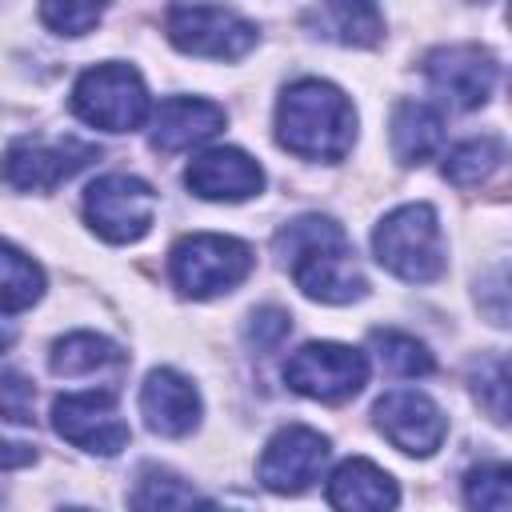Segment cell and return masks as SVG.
Masks as SVG:
<instances>
[{"mask_svg": "<svg viewBox=\"0 0 512 512\" xmlns=\"http://www.w3.org/2000/svg\"><path fill=\"white\" fill-rule=\"evenodd\" d=\"M44 292V272L32 256L0 240V312H24L40 300Z\"/></svg>", "mask_w": 512, "mask_h": 512, "instance_id": "44dd1931", "label": "cell"}, {"mask_svg": "<svg viewBox=\"0 0 512 512\" xmlns=\"http://www.w3.org/2000/svg\"><path fill=\"white\" fill-rule=\"evenodd\" d=\"M372 252L392 276L408 284L436 280L444 272V236L436 212L428 204H404L388 212L372 232Z\"/></svg>", "mask_w": 512, "mask_h": 512, "instance_id": "3957f363", "label": "cell"}, {"mask_svg": "<svg viewBox=\"0 0 512 512\" xmlns=\"http://www.w3.org/2000/svg\"><path fill=\"white\" fill-rule=\"evenodd\" d=\"M288 328H292L288 312H280V308H260V312H252L248 340H252L256 348H276V344L288 336Z\"/></svg>", "mask_w": 512, "mask_h": 512, "instance_id": "f1b7e54d", "label": "cell"}, {"mask_svg": "<svg viewBox=\"0 0 512 512\" xmlns=\"http://www.w3.org/2000/svg\"><path fill=\"white\" fill-rule=\"evenodd\" d=\"M84 216L96 228V236H104L112 244H132L156 220V192L140 176L112 172V176H100L88 184Z\"/></svg>", "mask_w": 512, "mask_h": 512, "instance_id": "ba28073f", "label": "cell"}, {"mask_svg": "<svg viewBox=\"0 0 512 512\" xmlns=\"http://www.w3.org/2000/svg\"><path fill=\"white\" fill-rule=\"evenodd\" d=\"M220 128H224L220 104L172 96V100H160V108L152 112V148L156 152H188V148L212 140Z\"/></svg>", "mask_w": 512, "mask_h": 512, "instance_id": "2e32d148", "label": "cell"}, {"mask_svg": "<svg viewBox=\"0 0 512 512\" xmlns=\"http://www.w3.org/2000/svg\"><path fill=\"white\" fill-rule=\"evenodd\" d=\"M276 252L296 288L320 304H352L368 292L344 228L328 216H300L276 232Z\"/></svg>", "mask_w": 512, "mask_h": 512, "instance_id": "6da1fadb", "label": "cell"}, {"mask_svg": "<svg viewBox=\"0 0 512 512\" xmlns=\"http://www.w3.org/2000/svg\"><path fill=\"white\" fill-rule=\"evenodd\" d=\"M32 404H36V388L20 372H4L0 376V424L28 428L32 424Z\"/></svg>", "mask_w": 512, "mask_h": 512, "instance_id": "4316f807", "label": "cell"}, {"mask_svg": "<svg viewBox=\"0 0 512 512\" xmlns=\"http://www.w3.org/2000/svg\"><path fill=\"white\" fill-rule=\"evenodd\" d=\"M172 284L192 296V300H208L220 292H232L248 272H252V248L236 236H220V232H196L184 236L172 248Z\"/></svg>", "mask_w": 512, "mask_h": 512, "instance_id": "277c9868", "label": "cell"}, {"mask_svg": "<svg viewBox=\"0 0 512 512\" xmlns=\"http://www.w3.org/2000/svg\"><path fill=\"white\" fill-rule=\"evenodd\" d=\"M52 424L56 432L84 448V452H96V456H116L124 444H128V424L120 420L116 412V396L108 388L100 392H68V396H56L52 404Z\"/></svg>", "mask_w": 512, "mask_h": 512, "instance_id": "9c48e42d", "label": "cell"}, {"mask_svg": "<svg viewBox=\"0 0 512 512\" xmlns=\"http://www.w3.org/2000/svg\"><path fill=\"white\" fill-rule=\"evenodd\" d=\"M168 40L188 52V56H204V60H240L252 44H256V28L224 8V4H208V0H180L168 12Z\"/></svg>", "mask_w": 512, "mask_h": 512, "instance_id": "8992f818", "label": "cell"}, {"mask_svg": "<svg viewBox=\"0 0 512 512\" xmlns=\"http://www.w3.org/2000/svg\"><path fill=\"white\" fill-rule=\"evenodd\" d=\"M284 380L292 392L308 400L340 404V400H352L368 384V356L352 344H332V340L304 344L300 352L288 356Z\"/></svg>", "mask_w": 512, "mask_h": 512, "instance_id": "52a82bcc", "label": "cell"}, {"mask_svg": "<svg viewBox=\"0 0 512 512\" xmlns=\"http://www.w3.org/2000/svg\"><path fill=\"white\" fill-rule=\"evenodd\" d=\"M88 160H96V148L80 140H16L0 160V176L20 192H52Z\"/></svg>", "mask_w": 512, "mask_h": 512, "instance_id": "4fadbf2b", "label": "cell"}, {"mask_svg": "<svg viewBox=\"0 0 512 512\" xmlns=\"http://www.w3.org/2000/svg\"><path fill=\"white\" fill-rule=\"evenodd\" d=\"M184 184L200 200H228V204H236V200H248V196H256L264 188V172L240 148H208V152H200L188 164Z\"/></svg>", "mask_w": 512, "mask_h": 512, "instance_id": "5bb4252c", "label": "cell"}, {"mask_svg": "<svg viewBox=\"0 0 512 512\" xmlns=\"http://www.w3.org/2000/svg\"><path fill=\"white\" fill-rule=\"evenodd\" d=\"M504 160V144L496 136H476V140H464L448 152L444 160V176L456 184V188H472L480 180H488Z\"/></svg>", "mask_w": 512, "mask_h": 512, "instance_id": "7402d4cb", "label": "cell"}, {"mask_svg": "<svg viewBox=\"0 0 512 512\" xmlns=\"http://www.w3.org/2000/svg\"><path fill=\"white\" fill-rule=\"evenodd\" d=\"M72 108L104 132H132L148 120V88L132 64H96L72 88Z\"/></svg>", "mask_w": 512, "mask_h": 512, "instance_id": "5b68a950", "label": "cell"}, {"mask_svg": "<svg viewBox=\"0 0 512 512\" xmlns=\"http://www.w3.org/2000/svg\"><path fill=\"white\" fill-rule=\"evenodd\" d=\"M140 412L156 436H188L200 420V396L180 372L156 368L140 388Z\"/></svg>", "mask_w": 512, "mask_h": 512, "instance_id": "9a60e30c", "label": "cell"}, {"mask_svg": "<svg viewBox=\"0 0 512 512\" xmlns=\"http://www.w3.org/2000/svg\"><path fill=\"white\" fill-rule=\"evenodd\" d=\"M508 480H512L508 464H480V468H472L468 480H464V500H468V508H480V512H508V504H512Z\"/></svg>", "mask_w": 512, "mask_h": 512, "instance_id": "cb8c5ba5", "label": "cell"}, {"mask_svg": "<svg viewBox=\"0 0 512 512\" xmlns=\"http://www.w3.org/2000/svg\"><path fill=\"white\" fill-rule=\"evenodd\" d=\"M480 4H484V0H480Z\"/></svg>", "mask_w": 512, "mask_h": 512, "instance_id": "1f68e13d", "label": "cell"}, {"mask_svg": "<svg viewBox=\"0 0 512 512\" xmlns=\"http://www.w3.org/2000/svg\"><path fill=\"white\" fill-rule=\"evenodd\" d=\"M108 368H124V352L96 332H72L64 340H56V348H52V372L56 376L80 380V376H96Z\"/></svg>", "mask_w": 512, "mask_h": 512, "instance_id": "ffe728a7", "label": "cell"}, {"mask_svg": "<svg viewBox=\"0 0 512 512\" xmlns=\"http://www.w3.org/2000/svg\"><path fill=\"white\" fill-rule=\"evenodd\" d=\"M476 392H484V408L496 424L508 420V368H504V356H492L488 364H480L476 372Z\"/></svg>", "mask_w": 512, "mask_h": 512, "instance_id": "83f0119b", "label": "cell"}, {"mask_svg": "<svg viewBox=\"0 0 512 512\" xmlns=\"http://www.w3.org/2000/svg\"><path fill=\"white\" fill-rule=\"evenodd\" d=\"M324 460H328V440H324L316 428L288 424V428H280V432L264 444V456H260V484H264L268 492L296 496V492H304L312 480H320Z\"/></svg>", "mask_w": 512, "mask_h": 512, "instance_id": "7c38bea8", "label": "cell"}, {"mask_svg": "<svg viewBox=\"0 0 512 512\" xmlns=\"http://www.w3.org/2000/svg\"><path fill=\"white\" fill-rule=\"evenodd\" d=\"M324 496H328L332 508H392V504L400 500L396 480H392L380 464H372V460H364V456L344 460V464L328 476Z\"/></svg>", "mask_w": 512, "mask_h": 512, "instance_id": "ac0fdd59", "label": "cell"}, {"mask_svg": "<svg viewBox=\"0 0 512 512\" xmlns=\"http://www.w3.org/2000/svg\"><path fill=\"white\" fill-rule=\"evenodd\" d=\"M424 76L452 108L468 112V108H480L492 96L500 64H496L492 52H484L476 44H448V48H436L424 60Z\"/></svg>", "mask_w": 512, "mask_h": 512, "instance_id": "30bf717a", "label": "cell"}, {"mask_svg": "<svg viewBox=\"0 0 512 512\" xmlns=\"http://www.w3.org/2000/svg\"><path fill=\"white\" fill-rule=\"evenodd\" d=\"M8 312H0V356L12 348V340H16V328H12V320H4Z\"/></svg>", "mask_w": 512, "mask_h": 512, "instance_id": "4dcf8cb0", "label": "cell"}, {"mask_svg": "<svg viewBox=\"0 0 512 512\" xmlns=\"http://www.w3.org/2000/svg\"><path fill=\"white\" fill-rule=\"evenodd\" d=\"M376 424L388 436V444L400 448L404 456H432L448 436L444 412L436 408L432 396H424L416 388L384 392L376 400Z\"/></svg>", "mask_w": 512, "mask_h": 512, "instance_id": "8fae6325", "label": "cell"}, {"mask_svg": "<svg viewBox=\"0 0 512 512\" xmlns=\"http://www.w3.org/2000/svg\"><path fill=\"white\" fill-rule=\"evenodd\" d=\"M132 504L136 508H192V504H208V500L168 472H144L132 492Z\"/></svg>", "mask_w": 512, "mask_h": 512, "instance_id": "d4e9b609", "label": "cell"}, {"mask_svg": "<svg viewBox=\"0 0 512 512\" xmlns=\"http://www.w3.org/2000/svg\"><path fill=\"white\" fill-rule=\"evenodd\" d=\"M444 144V120L424 100H400L392 112V152L400 164H424Z\"/></svg>", "mask_w": 512, "mask_h": 512, "instance_id": "d6986e66", "label": "cell"}, {"mask_svg": "<svg viewBox=\"0 0 512 512\" xmlns=\"http://www.w3.org/2000/svg\"><path fill=\"white\" fill-rule=\"evenodd\" d=\"M316 36L336 40L344 48H372L384 36V20L376 0H316L308 12Z\"/></svg>", "mask_w": 512, "mask_h": 512, "instance_id": "e0dca14e", "label": "cell"}, {"mask_svg": "<svg viewBox=\"0 0 512 512\" xmlns=\"http://www.w3.org/2000/svg\"><path fill=\"white\" fill-rule=\"evenodd\" d=\"M36 460V448L32 444H8L0 440V468H24Z\"/></svg>", "mask_w": 512, "mask_h": 512, "instance_id": "f546056e", "label": "cell"}, {"mask_svg": "<svg viewBox=\"0 0 512 512\" xmlns=\"http://www.w3.org/2000/svg\"><path fill=\"white\" fill-rule=\"evenodd\" d=\"M108 0H40V16L60 36H84L104 16Z\"/></svg>", "mask_w": 512, "mask_h": 512, "instance_id": "484cf974", "label": "cell"}, {"mask_svg": "<svg viewBox=\"0 0 512 512\" xmlns=\"http://www.w3.org/2000/svg\"><path fill=\"white\" fill-rule=\"evenodd\" d=\"M372 348L380 356V364L392 372V376H428L436 364H432V352L408 336V332H392V328H376L372 332Z\"/></svg>", "mask_w": 512, "mask_h": 512, "instance_id": "603a6c76", "label": "cell"}, {"mask_svg": "<svg viewBox=\"0 0 512 512\" xmlns=\"http://www.w3.org/2000/svg\"><path fill=\"white\" fill-rule=\"evenodd\" d=\"M276 136L300 160H344L356 140L352 100L328 80H296L276 104Z\"/></svg>", "mask_w": 512, "mask_h": 512, "instance_id": "7a4b0ae2", "label": "cell"}]
</instances>
